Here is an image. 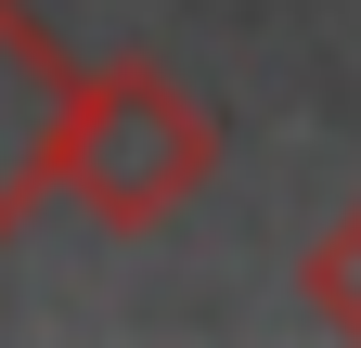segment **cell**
I'll use <instances>...</instances> for the list:
<instances>
[{"label": "cell", "instance_id": "3957f363", "mask_svg": "<svg viewBox=\"0 0 361 348\" xmlns=\"http://www.w3.org/2000/svg\"><path fill=\"white\" fill-rule=\"evenodd\" d=\"M297 297H310L336 335H361V206H336V220L310 232V258H297Z\"/></svg>", "mask_w": 361, "mask_h": 348}, {"label": "cell", "instance_id": "6da1fadb", "mask_svg": "<svg viewBox=\"0 0 361 348\" xmlns=\"http://www.w3.org/2000/svg\"><path fill=\"white\" fill-rule=\"evenodd\" d=\"M219 168V116L180 91L168 65L116 52L90 65L78 52V91H65V129H52V194L104 232H155L168 206H194V181Z\"/></svg>", "mask_w": 361, "mask_h": 348}, {"label": "cell", "instance_id": "7a4b0ae2", "mask_svg": "<svg viewBox=\"0 0 361 348\" xmlns=\"http://www.w3.org/2000/svg\"><path fill=\"white\" fill-rule=\"evenodd\" d=\"M65 91H78V52L26 13V0H0V245L52 206V129H65Z\"/></svg>", "mask_w": 361, "mask_h": 348}]
</instances>
